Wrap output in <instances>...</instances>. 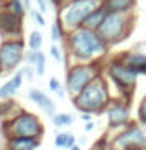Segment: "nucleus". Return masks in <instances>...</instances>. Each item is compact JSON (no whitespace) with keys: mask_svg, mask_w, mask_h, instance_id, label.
Returning a JSON list of instances; mask_svg holds the SVG:
<instances>
[{"mask_svg":"<svg viewBox=\"0 0 146 150\" xmlns=\"http://www.w3.org/2000/svg\"><path fill=\"white\" fill-rule=\"evenodd\" d=\"M41 45H43V35H41V31H38V30L31 31V35H29V38H28L29 50L38 52V50H41Z\"/></svg>","mask_w":146,"mask_h":150,"instance_id":"5701e85b","label":"nucleus"},{"mask_svg":"<svg viewBox=\"0 0 146 150\" xmlns=\"http://www.w3.org/2000/svg\"><path fill=\"white\" fill-rule=\"evenodd\" d=\"M105 114L108 121V128L112 129H122L131 122V109L126 98H112L105 109Z\"/></svg>","mask_w":146,"mask_h":150,"instance_id":"9d476101","label":"nucleus"},{"mask_svg":"<svg viewBox=\"0 0 146 150\" xmlns=\"http://www.w3.org/2000/svg\"><path fill=\"white\" fill-rule=\"evenodd\" d=\"M108 14V11L105 9V7H98L96 11H93L91 14L88 16L86 19H84V23H83V28H88V30H93V31H98V28L102 26L103 19L107 17Z\"/></svg>","mask_w":146,"mask_h":150,"instance_id":"dca6fc26","label":"nucleus"},{"mask_svg":"<svg viewBox=\"0 0 146 150\" xmlns=\"http://www.w3.org/2000/svg\"><path fill=\"white\" fill-rule=\"evenodd\" d=\"M103 7L108 12H124V14H132L136 7V0H105Z\"/></svg>","mask_w":146,"mask_h":150,"instance_id":"2eb2a0df","label":"nucleus"},{"mask_svg":"<svg viewBox=\"0 0 146 150\" xmlns=\"http://www.w3.org/2000/svg\"><path fill=\"white\" fill-rule=\"evenodd\" d=\"M134 28V16L124 12H108L98 28V35L108 45H117L124 42Z\"/></svg>","mask_w":146,"mask_h":150,"instance_id":"20e7f679","label":"nucleus"},{"mask_svg":"<svg viewBox=\"0 0 146 150\" xmlns=\"http://www.w3.org/2000/svg\"><path fill=\"white\" fill-rule=\"evenodd\" d=\"M22 4H24L26 11H28V12H31V9H33V7H31V0H22Z\"/></svg>","mask_w":146,"mask_h":150,"instance_id":"7c9ffc66","label":"nucleus"},{"mask_svg":"<svg viewBox=\"0 0 146 150\" xmlns=\"http://www.w3.org/2000/svg\"><path fill=\"white\" fill-rule=\"evenodd\" d=\"M12 105H14V104H12V102H11L9 98H7V100H5L4 104H0V114H5V112H9Z\"/></svg>","mask_w":146,"mask_h":150,"instance_id":"c85d7f7f","label":"nucleus"},{"mask_svg":"<svg viewBox=\"0 0 146 150\" xmlns=\"http://www.w3.org/2000/svg\"><path fill=\"white\" fill-rule=\"evenodd\" d=\"M22 71H24V78H28L29 81H31V79L36 76V73H34V67H33V66H26Z\"/></svg>","mask_w":146,"mask_h":150,"instance_id":"cd10ccee","label":"nucleus"},{"mask_svg":"<svg viewBox=\"0 0 146 150\" xmlns=\"http://www.w3.org/2000/svg\"><path fill=\"white\" fill-rule=\"evenodd\" d=\"M40 145V138H11L9 150H34Z\"/></svg>","mask_w":146,"mask_h":150,"instance_id":"f3484780","label":"nucleus"},{"mask_svg":"<svg viewBox=\"0 0 146 150\" xmlns=\"http://www.w3.org/2000/svg\"><path fill=\"white\" fill-rule=\"evenodd\" d=\"M65 43L74 62H96L107 55L110 47L98 35V31L88 28H77L67 33Z\"/></svg>","mask_w":146,"mask_h":150,"instance_id":"f257e3e1","label":"nucleus"},{"mask_svg":"<svg viewBox=\"0 0 146 150\" xmlns=\"http://www.w3.org/2000/svg\"><path fill=\"white\" fill-rule=\"evenodd\" d=\"M69 150H83V149H81V147H79V145L76 143V145H74V147H71V149H69Z\"/></svg>","mask_w":146,"mask_h":150,"instance_id":"f704fd0d","label":"nucleus"},{"mask_svg":"<svg viewBox=\"0 0 146 150\" xmlns=\"http://www.w3.org/2000/svg\"><path fill=\"white\" fill-rule=\"evenodd\" d=\"M34 2H36V5H38V11H40V12H46V11H48V4H46V0H34Z\"/></svg>","mask_w":146,"mask_h":150,"instance_id":"c756f323","label":"nucleus"},{"mask_svg":"<svg viewBox=\"0 0 146 150\" xmlns=\"http://www.w3.org/2000/svg\"><path fill=\"white\" fill-rule=\"evenodd\" d=\"M26 59V43L22 38H7L0 43V64L4 73H12Z\"/></svg>","mask_w":146,"mask_h":150,"instance_id":"1a4fd4ad","label":"nucleus"},{"mask_svg":"<svg viewBox=\"0 0 146 150\" xmlns=\"http://www.w3.org/2000/svg\"><path fill=\"white\" fill-rule=\"evenodd\" d=\"M98 76H100L98 62H74L67 71L65 90L71 97H76Z\"/></svg>","mask_w":146,"mask_h":150,"instance_id":"39448f33","label":"nucleus"},{"mask_svg":"<svg viewBox=\"0 0 146 150\" xmlns=\"http://www.w3.org/2000/svg\"><path fill=\"white\" fill-rule=\"evenodd\" d=\"M33 67H34V73L36 76H43L45 69H46V57L41 50L34 52V62H33Z\"/></svg>","mask_w":146,"mask_h":150,"instance_id":"4be33fe9","label":"nucleus"},{"mask_svg":"<svg viewBox=\"0 0 146 150\" xmlns=\"http://www.w3.org/2000/svg\"><path fill=\"white\" fill-rule=\"evenodd\" d=\"M110 100H112V97H110V90H108V83L102 74L95 78L81 93L72 97L74 107L81 114H100L107 109Z\"/></svg>","mask_w":146,"mask_h":150,"instance_id":"f03ea898","label":"nucleus"},{"mask_svg":"<svg viewBox=\"0 0 146 150\" xmlns=\"http://www.w3.org/2000/svg\"><path fill=\"white\" fill-rule=\"evenodd\" d=\"M91 150H103L102 149V142H100V143H95V147H93Z\"/></svg>","mask_w":146,"mask_h":150,"instance_id":"72a5a7b5","label":"nucleus"},{"mask_svg":"<svg viewBox=\"0 0 146 150\" xmlns=\"http://www.w3.org/2000/svg\"><path fill=\"white\" fill-rule=\"evenodd\" d=\"M4 7H7L11 12H14L17 17H21V19H24L26 17V7H24V4H22V0H7L5 4H4Z\"/></svg>","mask_w":146,"mask_h":150,"instance_id":"aec40b11","label":"nucleus"},{"mask_svg":"<svg viewBox=\"0 0 146 150\" xmlns=\"http://www.w3.org/2000/svg\"><path fill=\"white\" fill-rule=\"evenodd\" d=\"M105 0H69L58 9V21L67 33L83 28V23L93 11L102 7Z\"/></svg>","mask_w":146,"mask_h":150,"instance_id":"7ed1b4c3","label":"nucleus"},{"mask_svg":"<svg viewBox=\"0 0 146 150\" xmlns=\"http://www.w3.org/2000/svg\"><path fill=\"white\" fill-rule=\"evenodd\" d=\"M50 55L53 57V60L62 62V50H60L57 45H52V47H50Z\"/></svg>","mask_w":146,"mask_h":150,"instance_id":"a878e982","label":"nucleus"},{"mask_svg":"<svg viewBox=\"0 0 146 150\" xmlns=\"http://www.w3.org/2000/svg\"><path fill=\"white\" fill-rule=\"evenodd\" d=\"M138 122L146 126V95L143 97V100L139 102V107H138Z\"/></svg>","mask_w":146,"mask_h":150,"instance_id":"b1692460","label":"nucleus"},{"mask_svg":"<svg viewBox=\"0 0 146 150\" xmlns=\"http://www.w3.org/2000/svg\"><path fill=\"white\" fill-rule=\"evenodd\" d=\"M31 14H33V19H34V23L38 26H45L46 24V21H45V17H43V12L36 11V9H31Z\"/></svg>","mask_w":146,"mask_h":150,"instance_id":"393cba45","label":"nucleus"},{"mask_svg":"<svg viewBox=\"0 0 146 150\" xmlns=\"http://www.w3.org/2000/svg\"><path fill=\"white\" fill-rule=\"evenodd\" d=\"M48 88L52 91H55L57 93L58 90H62V85H60V81H58L57 78L53 76V78H50V81H48Z\"/></svg>","mask_w":146,"mask_h":150,"instance_id":"bb28decb","label":"nucleus"},{"mask_svg":"<svg viewBox=\"0 0 146 150\" xmlns=\"http://www.w3.org/2000/svg\"><path fill=\"white\" fill-rule=\"evenodd\" d=\"M22 79H24V71L21 69V71H17L7 83H4V85L0 86V100H7V98L14 97L15 91L19 90L21 85H22Z\"/></svg>","mask_w":146,"mask_h":150,"instance_id":"4468645a","label":"nucleus"},{"mask_svg":"<svg viewBox=\"0 0 146 150\" xmlns=\"http://www.w3.org/2000/svg\"><path fill=\"white\" fill-rule=\"evenodd\" d=\"M22 21L7 7H0V35L5 38H21L22 36Z\"/></svg>","mask_w":146,"mask_h":150,"instance_id":"9b49d317","label":"nucleus"},{"mask_svg":"<svg viewBox=\"0 0 146 150\" xmlns=\"http://www.w3.org/2000/svg\"><path fill=\"white\" fill-rule=\"evenodd\" d=\"M28 95H29V98L38 105L40 109H43L50 117H53V116L57 114V112H55V104H53V100H52L46 93H43V91L38 90V88H31Z\"/></svg>","mask_w":146,"mask_h":150,"instance_id":"ddd939ff","label":"nucleus"},{"mask_svg":"<svg viewBox=\"0 0 146 150\" xmlns=\"http://www.w3.org/2000/svg\"><path fill=\"white\" fill-rule=\"evenodd\" d=\"M120 57L138 76H146V45L134 47Z\"/></svg>","mask_w":146,"mask_h":150,"instance_id":"f8f14e48","label":"nucleus"},{"mask_svg":"<svg viewBox=\"0 0 146 150\" xmlns=\"http://www.w3.org/2000/svg\"><path fill=\"white\" fill-rule=\"evenodd\" d=\"M52 121H53V126H57V128H69L74 122V116L67 114V112H60V114H55Z\"/></svg>","mask_w":146,"mask_h":150,"instance_id":"412c9836","label":"nucleus"},{"mask_svg":"<svg viewBox=\"0 0 146 150\" xmlns=\"http://www.w3.org/2000/svg\"><path fill=\"white\" fill-rule=\"evenodd\" d=\"M108 150H146V129L139 122H129L112 140Z\"/></svg>","mask_w":146,"mask_h":150,"instance_id":"0eeeda50","label":"nucleus"},{"mask_svg":"<svg viewBox=\"0 0 146 150\" xmlns=\"http://www.w3.org/2000/svg\"><path fill=\"white\" fill-rule=\"evenodd\" d=\"M7 138H40L43 135V126L38 116L31 112H19L5 124Z\"/></svg>","mask_w":146,"mask_h":150,"instance_id":"423d86ee","label":"nucleus"},{"mask_svg":"<svg viewBox=\"0 0 146 150\" xmlns=\"http://www.w3.org/2000/svg\"><path fill=\"white\" fill-rule=\"evenodd\" d=\"M65 36H67V31L64 30L62 23L58 21V17H57V19H55V23H53V24H52V28H50V38H52V42H53V43H57V42L65 40Z\"/></svg>","mask_w":146,"mask_h":150,"instance_id":"6ab92c4d","label":"nucleus"},{"mask_svg":"<svg viewBox=\"0 0 146 150\" xmlns=\"http://www.w3.org/2000/svg\"><path fill=\"white\" fill-rule=\"evenodd\" d=\"M107 76L124 95H131L138 83V74L122 60V57H115L107 64Z\"/></svg>","mask_w":146,"mask_h":150,"instance_id":"6e6552de","label":"nucleus"},{"mask_svg":"<svg viewBox=\"0 0 146 150\" xmlns=\"http://www.w3.org/2000/svg\"><path fill=\"white\" fill-rule=\"evenodd\" d=\"M91 116H93V114H81V119H83V121H86V122H89Z\"/></svg>","mask_w":146,"mask_h":150,"instance_id":"2f4dec72","label":"nucleus"},{"mask_svg":"<svg viewBox=\"0 0 146 150\" xmlns=\"http://www.w3.org/2000/svg\"><path fill=\"white\" fill-rule=\"evenodd\" d=\"M76 145V136L69 131H62L55 136V147L57 149H71Z\"/></svg>","mask_w":146,"mask_h":150,"instance_id":"a211bd4d","label":"nucleus"},{"mask_svg":"<svg viewBox=\"0 0 146 150\" xmlns=\"http://www.w3.org/2000/svg\"><path fill=\"white\" fill-rule=\"evenodd\" d=\"M93 128H95V124H93L91 121H89V122H86V126H84V129H86V131H91Z\"/></svg>","mask_w":146,"mask_h":150,"instance_id":"473e14b6","label":"nucleus"},{"mask_svg":"<svg viewBox=\"0 0 146 150\" xmlns=\"http://www.w3.org/2000/svg\"><path fill=\"white\" fill-rule=\"evenodd\" d=\"M2 73H4V69H2V64H0V74H2Z\"/></svg>","mask_w":146,"mask_h":150,"instance_id":"c9c22d12","label":"nucleus"}]
</instances>
